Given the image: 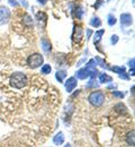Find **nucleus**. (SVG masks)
<instances>
[{"instance_id":"nucleus-39","label":"nucleus","mask_w":135,"mask_h":147,"mask_svg":"<svg viewBox=\"0 0 135 147\" xmlns=\"http://www.w3.org/2000/svg\"><path fill=\"white\" fill-rule=\"evenodd\" d=\"M0 1H1V0H0Z\"/></svg>"},{"instance_id":"nucleus-6","label":"nucleus","mask_w":135,"mask_h":147,"mask_svg":"<svg viewBox=\"0 0 135 147\" xmlns=\"http://www.w3.org/2000/svg\"><path fill=\"white\" fill-rule=\"evenodd\" d=\"M120 27L122 28H125V27H130L133 25V16L130 14V13H123L120 14Z\"/></svg>"},{"instance_id":"nucleus-32","label":"nucleus","mask_w":135,"mask_h":147,"mask_svg":"<svg viewBox=\"0 0 135 147\" xmlns=\"http://www.w3.org/2000/svg\"><path fill=\"white\" fill-rule=\"evenodd\" d=\"M134 61H135L134 58H132V59L128 61V66H130V68H131V69H134Z\"/></svg>"},{"instance_id":"nucleus-33","label":"nucleus","mask_w":135,"mask_h":147,"mask_svg":"<svg viewBox=\"0 0 135 147\" xmlns=\"http://www.w3.org/2000/svg\"><path fill=\"white\" fill-rule=\"evenodd\" d=\"M107 88H108V90H113V88L115 90V88H117V85H116V84H113V83H112V84L107 85Z\"/></svg>"},{"instance_id":"nucleus-15","label":"nucleus","mask_w":135,"mask_h":147,"mask_svg":"<svg viewBox=\"0 0 135 147\" xmlns=\"http://www.w3.org/2000/svg\"><path fill=\"white\" fill-rule=\"evenodd\" d=\"M98 79H99V83H101V84H106V83L113 82V77H110L109 75H107L105 73L99 74L98 75Z\"/></svg>"},{"instance_id":"nucleus-5","label":"nucleus","mask_w":135,"mask_h":147,"mask_svg":"<svg viewBox=\"0 0 135 147\" xmlns=\"http://www.w3.org/2000/svg\"><path fill=\"white\" fill-rule=\"evenodd\" d=\"M83 40V30L80 25L73 26V32H72V41L74 44H79Z\"/></svg>"},{"instance_id":"nucleus-27","label":"nucleus","mask_w":135,"mask_h":147,"mask_svg":"<svg viewBox=\"0 0 135 147\" xmlns=\"http://www.w3.org/2000/svg\"><path fill=\"white\" fill-rule=\"evenodd\" d=\"M92 34H94V31L91 28H86V37H87V40H90Z\"/></svg>"},{"instance_id":"nucleus-28","label":"nucleus","mask_w":135,"mask_h":147,"mask_svg":"<svg viewBox=\"0 0 135 147\" xmlns=\"http://www.w3.org/2000/svg\"><path fill=\"white\" fill-rule=\"evenodd\" d=\"M101 5H104V0H97L96 2L92 5V7H94L95 9H99Z\"/></svg>"},{"instance_id":"nucleus-34","label":"nucleus","mask_w":135,"mask_h":147,"mask_svg":"<svg viewBox=\"0 0 135 147\" xmlns=\"http://www.w3.org/2000/svg\"><path fill=\"white\" fill-rule=\"evenodd\" d=\"M36 1L39 2L41 6H45V5L47 3V1H49V0H36Z\"/></svg>"},{"instance_id":"nucleus-24","label":"nucleus","mask_w":135,"mask_h":147,"mask_svg":"<svg viewBox=\"0 0 135 147\" xmlns=\"http://www.w3.org/2000/svg\"><path fill=\"white\" fill-rule=\"evenodd\" d=\"M98 86H99V84L96 82V79H91V80L86 85L87 88H95V87H98Z\"/></svg>"},{"instance_id":"nucleus-4","label":"nucleus","mask_w":135,"mask_h":147,"mask_svg":"<svg viewBox=\"0 0 135 147\" xmlns=\"http://www.w3.org/2000/svg\"><path fill=\"white\" fill-rule=\"evenodd\" d=\"M11 17V10L7 6L0 5V26L6 25Z\"/></svg>"},{"instance_id":"nucleus-14","label":"nucleus","mask_w":135,"mask_h":147,"mask_svg":"<svg viewBox=\"0 0 135 147\" xmlns=\"http://www.w3.org/2000/svg\"><path fill=\"white\" fill-rule=\"evenodd\" d=\"M89 25L92 26V27H95V28H99V27H101L102 22H101V19L99 18L98 16H92L91 19L89 20Z\"/></svg>"},{"instance_id":"nucleus-35","label":"nucleus","mask_w":135,"mask_h":147,"mask_svg":"<svg viewBox=\"0 0 135 147\" xmlns=\"http://www.w3.org/2000/svg\"><path fill=\"white\" fill-rule=\"evenodd\" d=\"M86 60H87L86 58H82V59H81V60H80L79 62H77V67H80V66H81V65H82L83 62H86Z\"/></svg>"},{"instance_id":"nucleus-12","label":"nucleus","mask_w":135,"mask_h":147,"mask_svg":"<svg viewBox=\"0 0 135 147\" xmlns=\"http://www.w3.org/2000/svg\"><path fill=\"white\" fill-rule=\"evenodd\" d=\"M35 19L36 22L39 23V26H42V23H43V26L46 25V22H47V15L44 13V11H39L36 15H35Z\"/></svg>"},{"instance_id":"nucleus-31","label":"nucleus","mask_w":135,"mask_h":147,"mask_svg":"<svg viewBox=\"0 0 135 147\" xmlns=\"http://www.w3.org/2000/svg\"><path fill=\"white\" fill-rule=\"evenodd\" d=\"M19 5H21L25 9H27V8H28V6H29V3H28V1H27V0H19Z\"/></svg>"},{"instance_id":"nucleus-29","label":"nucleus","mask_w":135,"mask_h":147,"mask_svg":"<svg viewBox=\"0 0 135 147\" xmlns=\"http://www.w3.org/2000/svg\"><path fill=\"white\" fill-rule=\"evenodd\" d=\"M8 5H10L11 7H15V8H17V7L19 6V2H18L17 0H8Z\"/></svg>"},{"instance_id":"nucleus-7","label":"nucleus","mask_w":135,"mask_h":147,"mask_svg":"<svg viewBox=\"0 0 135 147\" xmlns=\"http://www.w3.org/2000/svg\"><path fill=\"white\" fill-rule=\"evenodd\" d=\"M78 85V79L74 77V76H72V77H69L65 82H64V86H65V91L68 93H71L73 92V90L77 87Z\"/></svg>"},{"instance_id":"nucleus-20","label":"nucleus","mask_w":135,"mask_h":147,"mask_svg":"<svg viewBox=\"0 0 135 147\" xmlns=\"http://www.w3.org/2000/svg\"><path fill=\"white\" fill-rule=\"evenodd\" d=\"M107 24H108V26H110V27L115 26L116 24H117V18H116V16L113 13H110V14L107 15Z\"/></svg>"},{"instance_id":"nucleus-21","label":"nucleus","mask_w":135,"mask_h":147,"mask_svg":"<svg viewBox=\"0 0 135 147\" xmlns=\"http://www.w3.org/2000/svg\"><path fill=\"white\" fill-rule=\"evenodd\" d=\"M52 71V66L49 65V63H44L42 67H41V73L43 75H49Z\"/></svg>"},{"instance_id":"nucleus-3","label":"nucleus","mask_w":135,"mask_h":147,"mask_svg":"<svg viewBox=\"0 0 135 147\" xmlns=\"http://www.w3.org/2000/svg\"><path fill=\"white\" fill-rule=\"evenodd\" d=\"M27 65L31 69H36V68H39L44 65V57L41 53H32L27 58Z\"/></svg>"},{"instance_id":"nucleus-13","label":"nucleus","mask_w":135,"mask_h":147,"mask_svg":"<svg viewBox=\"0 0 135 147\" xmlns=\"http://www.w3.org/2000/svg\"><path fill=\"white\" fill-rule=\"evenodd\" d=\"M23 24L26 27H33L34 26V19H33V17L31 15L24 14V16H23Z\"/></svg>"},{"instance_id":"nucleus-36","label":"nucleus","mask_w":135,"mask_h":147,"mask_svg":"<svg viewBox=\"0 0 135 147\" xmlns=\"http://www.w3.org/2000/svg\"><path fill=\"white\" fill-rule=\"evenodd\" d=\"M64 147H72V146H71L70 144H67V145H65V146H64Z\"/></svg>"},{"instance_id":"nucleus-16","label":"nucleus","mask_w":135,"mask_h":147,"mask_svg":"<svg viewBox=\"0 0 135 147\" xmlns=\"http://www.w3.org/2000/svg\"><path fill=\"white\" fill-rule=\"evenodd\" d=\"M134 135H135V131L134 130H131L125 136V140H126V143L130 146H134Z\"/></svg>"},{"instance_id":"nucleus-37","label":"nucleus","mask_w":135,"mask_h":147,"mask_svg":"<svg viewBox=\"0 0 135 147\" xmlns=\"http://www.w3.org/2000/svg\"><path fill=\"white\" fill-rule=\"evenodd\" d=\"M132 3H133V5H134V0H132Z\"/></svg>"},{"instance_id":"nucleus-17","label":"nucleus","mask_w":135,"mask_h":147,"mask_svg":"<svg viewBox=\"0 0 135 147\" xmlns=\"http://www.w3.org/2000/svg\"><path fill=\"white\" fill-rule=\"evenodd\" d=\"M53 143L55 144V145H62L63 143H64V135H63V132H58L54 137H53Z\"/></svg>"},{"instance_id":"nucleus-1","label":"nucleus","mask_w":135,"mask_h":147,"mask_svg":"<svg viewBox=\"0 0 135 147\" xmlns=\"http://www.w3.org/2000/svg\"><path fill=\"white\" fill-rule=\"evenodd\" d=\"M28 83V78L26 76V74L21 73V71H16L10 76L9 79V84L11 87L16 88V90H21L24 88Z\"/></svg>"},{"instance_id":"nucleus-9","label":"nucleus","mask_w":135,"mask_h":147,"mask_svg":"<svg viewBox=\"0 0 135 147\" xmlns=\"http://www.w3.org/2000/svg\"><path fill=\"white\" fill-rule=\"evenodd\" d=\"M94 70H90V69H88L86 67L84 68H81V69H79L77 73H76V78L77 79H81V80H84L86 78H89L90 77V75H91V73Z\"/></svg>"},{"instance_id":"nucleus-38","label":"nucleus","mask_w":135,"mask_h":147,"mask_svg":"<svg viewBox=\"0 0 135 147\" xmlns=\"http://www.w3.org/2000/svg\"><path fill=\"white\" fill-rule=\"evenodd\" d=\"M107 1H112V0H107Z\"/></svg>"},{"instance_id":"nucleus-26","label":"nucleus","mask_w":135,"mask_h":147,"mask_svg":"<svg viewBox=\"0 0 135 147\" xmlns=\"http://www.w3.org/2000/svg\"><path fill=\"white\" fill-rule=\"evenodd\" d=\"M118 41H119V36H118L117 34H113V35L110 36V43H112L113 45H116V44L118 43Z\"/></svg>"},{"instance_id":"nucleus-10","label":"nucleus","mask_w":135,"mask_h":147,"mask_svg":"<svg viewBox=\"0 0 135 147\" xmlns=\"http://www.w3.org/2000/svg\"><path fill=\"white\" fill-rule=\"evenodd\" d=\"M72 11H74L76 17L81 20V19L83 18L84 14H86V8H84V6H82V5H77V6L73 8Z\"/></svg>"},{"instance_id":"nucleus-25","label":"nucleus","mask_w":135,"mask_h":147,"mask_svg":"<svg viewBox=\"0 0 135 147\" xmlns=\"http://www.w3.org/2000/svg\"><path fill=\"white\" fill-rule=\"evenodd\" d=\"M112 94H113V96H115V97H117V98H123V97L125 96V93L119 92V91H113Z\"/></svg>"},{"instance_id":"nucleus-19","label":"nucleus","mask_w":135,"mask_h":147,"mask_svg":"<svg viewBox=\"0 0 135 147\" xmlns=\"http://www.w3.org/2000/svg\"><path fill=\"white\" fill-rule=\"evenodd\" d=\"M114 110H115L117 113H119V114H126V113H127V108H126L123 103L116 104L115 107H114Z\"/></svg>"},{"instance_id":"nucleus-30","label":"nucleus","mask_w":135,"mask_h":147,"mask_svg":"<svg viewBox=\"0 0 135 147\" xmlns=\"http://www.w3.org/2000/svg\"><path fill=\"white\" fill-rule=\"evenodd\" d=\"M118 76H119V78H122V79H125V80H128V79H130V76H128V75L126 74V71H124V73L119 74Z\"/></svg>"},{"instance_id":"nucleus-23","label":"nucleus","mask_w":135,"mask_h":147,"mask_svg":"<svg viewBox=\"0 0 135 147\" xmlns=\"http://www.w3.org/2000/svg\"><path fill=\"white\" fill-rule=\"evenodd\" d=\"M109 69L115 74H118V75L125 71V67H122V66H113V67H109Z\"/></svg>"},{"instance_id":"nucleus-22","label":"nucleus","mask_w":135,"mask_h":147,"mask_svg":"<svg viewBox=\"0 0 135 147\" xmlns=\"http://www.w3.org/2000/svg\"><path fill=\"white\" fill-rule=\"evenodd\" d=\"M95 60H96L97 65H99L101 68H105V69H109V67H108V65H107V62L102 59V58H100V57H96L95 58Z\"/></svg>"},{"instance_id":"nucleus-11","label":"nucleus","mask_w":135,"mask_h":147,"mask_svg":"<svg viewBox=\"0 0 135 147\" xmlns=\"http://www.w3.org/2000/svg\"><path fill=\"white\" fill-rule=\"evenodd\" d=\"M105 30L104 28H100V30H97L96 32H94V44L95 45H99V43H100V41H101V38L104 36V34H105Z\"/></svg>"},{"instance_id":"nucleus-8","label":"nucleus","mask_w":135,"mask_h":147,"mask_svg":"<svg viewBox=\"0 0 135 147\" xmlns=\"http://www.w3.org/2000/svg\"><path fill=\"white\" fill-rule=\"evenodd\" d=\"M41 48L45 55H50L52 52V43L47 37L41 38Z\"/></svg>"},{"instance_id":"nucleus-2","label":"nucleus","mask_w":135,"mask_h":147,"mask_svg":"<svg viewBox=\"0 0 135 147\" xmlns=\"http://www.w3.org/2000/svg\"><path fill=\"white\" fill-rule=\"evenodd\" d=\"M88 101H89V103L92 107L99 108V107H101L105 103V94H104L102 91H99V90L98 91H94V92H91L89 94Z\"/></svg>"},{"instance_id":"nucleus-18","label":"nucleus","mask_w":135,"mask_h":147,"mask_svg":"<svg viewBox=\"0 0 135 147\" xmlns=\"http://www.w3.org/2000/svg\"><path fill=\"white\" fill-rule=\"evenodd\" d=\"M55 78L59 83H64V79L67 78V71L61 69V70H58L57 74H55Z\"/></svg>"}]
</instances>
